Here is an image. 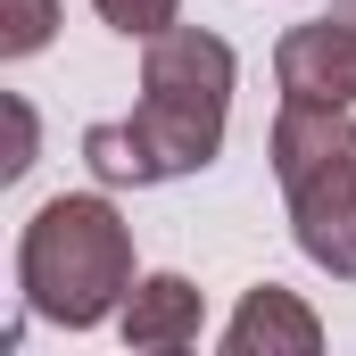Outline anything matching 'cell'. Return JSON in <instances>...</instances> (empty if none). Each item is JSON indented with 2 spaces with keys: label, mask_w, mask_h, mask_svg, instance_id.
Wrapping results in <instances>:
<instances>
[{
  "label": "cell",
  "mask_w": 356,
  "mask_h": 356,
  "mask_svg": "<svg viewBox=\"0 0 356 356\" xmlns=\"http://www.w3.org/2000/svg\"><path fill=\"white\" fill-rule=\"evenodd\" d=\"M133 224L108 191H58L17 232V298L58 332H99L133 298Z\"/></svg>",
  "instance_id": "obj_2"
},
{
  "label": "cell",
  "mask_w": 356,
  "mask_h": 356,
  "mask_svg": "<svg viewBox=\"0 0 356 356\" xmlns=\"http://www.w3.org/2000/svg\"><path fill=\"white\" fill-rule=\"evenodd\" d=\"M116 332H124V348H199L207 298H199L191 273H141L124 315H116Z\"/></svg>",
  "instance_id": "obj_6"
},
{
  "label": "cell",
  "mask_w": 356,
  "mask_h": 356,
  "mask_svg": "<svg viewBox=\"0 0 356 356\" xmlns=\"http://www.w3.org/2000/svg\"><path fill=\"white\" fill-rule=\"evenodd\" d=\"M91 8H99V25L124 33V42H158L166 25H182V0H91Z\"/></svg>",
  "instance_id": "obj_8"
},
{
  "label": "cell",
  "mask_w": 356,
  "mask_h": 356,
  "mask_svg": "<svg viewBox=\"0 0 356 356\" xmlns=\"http://www.w3.org/2000/svg\"><path fill=\"white\" fill-rule=\"evenodd\" d=\"M273 83L282 99H315V108H356V25L332 17H307L273 42Z\"/></svg>",
  "instance_id": "obj_4"
},
{
  "label": "cell",
  "mask_w": 356,
  "mask_h": 356,
  "mask_svg": "<svg viewBox=\"0 0 356 356\" xmlns=\"http://www.w3.org/2000/svg\"><path fill=\"white\" fill-rule=\"evenodd\" d=\"M8 124H17V149H8V158H0V175L17 182V175H25V166H33V108H25V99H17V91H8Z\"/></svg>",
  "instance_id": "obj_9"
},
{
  "label": "cell",
  "mask_w": 356,
  "mask_h": 356,
  "mask_svg": "<svg viewBox=\"0 0 356 356\" xmlns=\"http://www.w3.org/2000/svg\"><path fill=\"white\" fill-rule=\"evenodd\" d=\"M332 8H340V17H348V25H356V0H332Z\"/></svg>",
  "instance_id": "obj_10"
},
{
  "label": "cell",
  "mask_w": 356,
  "mask_h": 356,
  "mask_svg": "<svg viewBox=\"0 0 356 356\" xmlns=\"http://www.w3.org/2000/svg\"><path fill=\"white\" fill-rule=\"evenodd\" d=\"M315 348H323V315L298 290H282V282L241 290V307L224 323V356H315Z\"/></svg>",
  "instance_id": "obj_5"
},
{
  "label": "cell",
  "mask_w": 356,
  "mask_h": 356,
  "mask_svg": "<svg viewBox=\"0 0 356 356\" xmlns=\"http://www.w3.org/2000/svg\"><path fill=\"white\" fill-rule=\"evenodd\" d=\"M232 83L241 58L224 33L207 25H166L158 42H141V99L133 116H108L83 133V166L108 191H149V182L207 175L232 124Z\"/></svg>",
  "instance_id": "obj_1"
},
{
  "label": "cell",
  "mask_w": 356,
  "mask_h": 356,
  "mask_svg": "<svg viewBox=\"0 0 356 356\" xmlns=\"http://www.w3.org/2000/svg\"><path fill=\"white\" fill-rule=\"evenodd\" d=\"M58 33V0H0V58H33Z\"/></svg>",
  "instance_id": "obj_7"
},
{
  "label": "cell",
  "mask_w": 356,
  "mask_h": 356,
  "mask_svg": "<svg viewBox=\"0 0 356 356\" xmlns=\"http://www.w3.org/2000/svg\"><path fill=\"white\" fill-rule=\"evenodd\" d=\"M266 158L282 182V207H290L298 257L332 282H356V116L315 108V99H282Z\"/></svg>",
  "instance_id": "obj_3"
}]
</instances>
